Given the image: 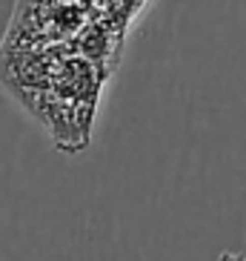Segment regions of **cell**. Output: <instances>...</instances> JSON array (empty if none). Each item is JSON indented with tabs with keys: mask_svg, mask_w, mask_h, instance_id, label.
<instances>
[{
	"mask_svg": "<svg viewBox=\"0 0 246 261\" xmlns=\"http://www.w3.org/2000/svg\"><path fill=\"white\" fill-rule=\"evenodd\" d=\"M221 261H246V258H243L240 253H223V255H221Z\"/></svg>",
	"mask_w": 246,
	"mask_h": 261,
	"instance_id": "obj_1",
	"label": "cell"
}]
</instances>
